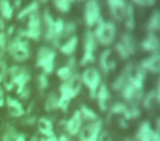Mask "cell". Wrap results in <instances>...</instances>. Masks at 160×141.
I'll list each match as a JSON object with an SVG mask.
<instances>
[{
  "label": "cell",
  "mask_w": 160,
  "mask_h": 141,
  "mask_svg": "<svg viewBox=\"0 0 160 141\" xmlns=\"http://www.w3.org/2000/svg\"><path fill=\"white\" fill-rule=\"evenodd\" d=\"M81 79L79 74H75L67 81H64L59 86V96H58V108L66 112L68 109L69 101L75 98L81 88Z\"/></svg>",
  "instance_id": "obj_1"
},
{
  "label": "cell",
  "mask_w": 160,
  "mask_h": 141,
  "mask_svg": "<svg viewBox=\"0 0 160 141\" xmlns=\"http://www.w3.org/2000/svg\"><path fill=\"white\" fill-rule=\"evenodd\" d=\"M27 39L24 31L19 32L18 35L14 36L8 44V52L10 56L17 62H24L30 57V50L28 46Z\"/></svg>",
  "instance_id": "obj_2"
},
{
  "label": "cell",
  "mask_w": 160,
  "mask_h": 141,
  "mask_svg": "<svg viewBox=\"0 0 160 141\" xmlns=\"http://www.w3.org/2000/svg\"><path fill=\"white\" fill-rule=\"evenodd\" d=\"M6 77H8V81L5 82L7 89H11L13 86H17L19 94L21 90L27 87V84L29 83L30 79H31V75L25 68L18 66V65H13L7 69Z\"/></svg>",
  "instance_id": "obj_3"
},
{
  "label": "cell",
  "mask_w": 160,
  "mask_h": 141,
  "mask_svg": "<svg viewBox=\"0 0 160 141\" xmlns=\"http://www.w3.org/2000/svg\"><path fill=\"white\" fill-rule=\"evenodd\" d=\"M56 52L47 46L40 47L36 55V66L43 69L44 74H51L55 66Z\"/></svg>",
  "instance_id": "obj_4"
},
{
  "label": "cell",
  "mask_w": 160,
  "mask_h": 141,
  "mask_svg": "<svg viewBox=\"0 0 160 141\" xmlns=\"http://www.w3.org/2000/svg\"><path fill=\"white\" fill-rule=\"evenodd\" d=\"M115 25L113 22H104L102 20L100 23H98V27L93 34L96 40L102 45H110L115 39Z\"/></svg>",
  "instance_id": "obj_5"
},
{
  "label": "cell",
  "mask_w": 160,
  "mask_h": 141,
  "mask_svg": "<svg viewBox=\"0 0 160 141\" xmlns=\"http://www.w3.org/2000/svg\"><path fill=\"white\" fill-rule=\"evenodd\" d=\"M97 46V40L92 31L88 30L83 39V55L80 60V66H86L94 62V50Z\"/></svg>",
  "instance_id": "obj_6"
},
{
  "label": "cell",
  "mask_w": 160,
  "mask_h": 141,
  "mask_svg": "<svg viewBox=\"0 0 160 141\" xmlns=\"http://www.w3.org/2000/svg\"><path fill=\"white\" fill-rule=\"evenodd\" d=\"M102 21L101 9L98 0H88L85 5V23L91 28Z\"/></svg>",
  "instance_id": "obj_7"
},
{
  "label": "cell",
  "mask_w": 160,
  "mask_h": 141,
  "mask_svg": "<svg viewBox=\"0 0 160 141\" xmlns=\"http://www.w3.org/2000/svg\"><path fill=\"white\" fill-rule=\"evenodd\" d=\"M80 79H81V83H83L89 88L90 97H91V98H96L97 90H98V87L101 82L100 73H99L96 68L91 67V68L85 69L82 75L80 76Z\"/></svg>",
  "instance_id": "obj_8"
},
{
  "label": "cell",
  "mask_w": 160,
  "mask_h": 141,
  "mask_svg": "<svg viewBox=\"0 0 160 141\" xmlns=\"http://www.w3.org/2000/svg\"><path fill=\"white\" fill-rule=\"evenodd\" d=\"M102 130V121L97 119L82 127L78 132L80 141H97Z\"/></svg>",
  "instance_id": "obj_9"
},
{
  "label": "cell",
  "mask_w": 160,
  "mask_h": 141,
  "mask_svg": "<svg viewBox=\"0 0 160 141\" xmlns=\"http://www.w3.org/2000/svg\"><path fill=\"white\" fill-rule=\"evenodd\" d=\"M41 31H42V22H41V16L38 11L33 12L29 16L28 21V28L25 32V35L28 39H31L34 41H38L41 38Z\"/></svg>",
  "instance_id": "obj_10"
},
{
  "label": "cell",
  "mask_w": 160,
  "mask_h": 141,
  "mask_svg": "<svg viewBox=\"0 0 160 141\" xmlns=\"http://www.w3.org/2000/svg\"><path fill=\"white\" fill-rule=\"evenodd\" d=\"M107 3L109 5L111 17L115 21L121 22L125 17L127 3L125 0H107Z\"/></svg>",
  "instance_id": "obj_11"
},
{
  "label": "cell",
  "mask_w": 160,
  "mask_h": 141,
  "mask_svg": "<svg viewBox=\"0 0 160 141\" xmlns=\"http://www.w3.org/2000/svg\"><path fill=\"white\" fill-rule=\"evenodd\" d=\"M140 68L145 72L158 74L160 72V55L159 53H152L147 58H144L140 63Z\"/></svg>",
  "instance_id": "obj_12"
},
{
  "label": "cell",
  "mask_w": 160,
  "mask_h": 141,
  "mask_svg": "<svg viewBox=\"0 0 160 141\" xmlns=\"http://www.w3.org/2000/svg\"><path fill=\"white\" fill-rule=\"evenodd\" d=\"M64 123H65V129H66V131L70 136L78 134L79 130L81 129V126H82V118H81V115H80L79 110L75 111V114Z\"/></svg>",
  "instance_id": "obj_13"
},
{
  "label": "cell",
  "mask_w": 160,
  "mask_h": 141,
  "mask_svg": "<svg viewBox=\"0 0 160 141\" xmlns=\"http://www.w3.org/2000/svg\"><path fill=\"white\" fill-rule=\"evenodd\" d=\"M155 130L150 127V123L148 121H144L139 126L135 137L132 141H153Z\"/></svg>",
  "instance_id": "obj_14"
},
{
  "label": "cell",
  "mask_w": 160,
  "mask_h": 141,
  "mask_svg": "<svg viewBox=\"0 0 160 141\" xmlns=\"http://www.w3.org/2000/svg\"><path fill=\"white\" fill-rule=\"evenodd\" d=\"M122 97L128 103H133V105H136L138 100H140L142 96V90H138L131 85L129 83H126V85L121 89Z\"/></svg>",
  "instance_id": "obj_15"
},
{
  "label": "cell",
  "mask_w": 160,
  "mask_h": 141,
  "mask_svg": "<svg viewBox=\"0 0 160 141\" xmlns=\"http://www.w3.org/2000/svg\"><path fill=\"white\" fill-rule=\"evenodd\" d=\"M140 46L145 52H152V53H158L159 50V38L155 33H148L147 36L142 41Z\"/></svg>",
  "instance_id": "obj_16"
},
{
  "label": "cell",
  "mask_w": 160,
  "mask_h": 141,
  "mask_svg": "<svg viewBox=\"0 0 160 141\" xmlns=\"http://www.w3.org/2000/svg\"><path fill=\"white\" fill-rule=\"evenodd\" d=\"M6 106H7L8 112L11 117L18 118L24 115V109L22 107V104L18 101L17 99H13L11 97H8L6 99Z\"/></svg>",
  "instance_id": "obj_17"
},
{
  "label": "cell",
  "mask_w": 160,
  "mask_h": 141,
  "mask_svg": "<svg viewBox=\"0 0 160 141\" xmlns=\"http://www.w3.org/2000/svg\"><path fill=\"white\" fill-rule=\"evenodd\" d=\"M96 97L98 99V105L101 111H107L108 103L110 100V93L104 84H102V85H100V87H98Z\"/></svg>",
  "instance_id": "obj_18"
},
{
  "label": "cell",
  "mask_w": 160,
  "mask_h": 141,
  "mask_svg": "<svg viewBox=\"0 0 160 141\" xmlns=\"http://www.w3.org/2000/svg\"><path fill=\"white\" fill-rule=\"evenodd\" d=\"M75 69H76V66H75V58L71 57L69 58L68 63H67V65H65V66L60 67L59 69H58L57 72H56V74H57V76L59 77L60 79H62V82L64 81H67V79H70L72 75H75Z\"/></svg>",
  "instance_id": "obj_19"
},
{
  "label": "cell",
  "mask_w": 160,
  "mask_h": 141,
  "mask_svg": "<svg viewBox=\"0 0 160 141\" xmlns=\"http://www.w3.org/2000/svg\"><path fill=\"white\" fill-rule=\"evenodd\" d=\"M43 20H44V25H45V33L44 38L46 41H51L53 38V31H54V20L53 16L51 14L49 10H45L43 14Z\"/></svg>",
  "instance_id": "obj_20"
},
{
  "label": "cell",
  "mask_w": 160,
  "mask_h": 141,
  "mask_svg": "<svg viewBox=\"0 0 160 141\" xmlns=\"http://www.w3.org/2000/svg\"><path fill=\"white\" fill-rule=\"evenodd\" d=\"M111 56V50H104V51L101 53L100 57H99V64L100 67L104 73H108L110 69L114 68L115 67V63L113 61H110L109 57Z\"/></svg>",
  "instance_id": "obj_21"
},
{
  "label": "cell",
  "mask_w": 160,
  "mask_h": 141,
  "mask_svg": "<svg viewBox=\"0 0 160 141\" xmlns=\"http://www.w3.org/2000/svg\"><path fill=\"white\" fill-rule=\"evenodd\" d=\"M77 44H78V36L72 35V36H70L64 44L60 45L59 50L65 55H71V54L76 51V49H77Z\"/></svg>",
  "instance_id": "obj_22"
},
{
  "label": "cell",
  "mask_w": 160,
  "mask_h": 141,
  "mask_svg": "<svg viewBox=\"0 0 160 141\" xmlns=\"http://www.w3.org/2000/svg\"><path fill=\"white\" fill-rule=\"evenodd\" d=\"M65 22L62 19H57L54 22V31H53V38H52V43L56 46H59V40L62 39V30H64Z\"/></svg>",
  "instance_id": "obj_23"
},
{
  "label": "cell",
  "mask_w": 160,
  "mask_h": 141,
  "mask_svg": "<svg viewBox=\"0 0 160 141\" xmlns=\"http://www.w3.org/2000/svg\"><path fill=\"white\" fill-rule=\"evenodd\" d=\"M160 29V12L156 9L149 17V20L147 22V31L149 33H155Z\"/></svg>",
  "instance_id": "obj_24"
},
{
  "label": "cell",
  "mask_w": 160,
  "mask_h": 141,
  "mask_svg": "<svg viewBox=\"0 0 160 141\" xmlns=\"http://www.w3.org/2000/svg\"><path fill=\"white\" fill-rule=\"evenodd\" d=\"M38 129L42 134H44L45 137H51L54 136L53 132V125H52L51 120L47 118H40L38 121Z\"/></svg>",
  "instance_id": "obj_25"
},
{
  "label": "cell",
  "mask_w": 160,
  "mask_h": 141,
  "mask_svg": "<svg viewBox=\"0 0 160 141\" xmlns=\"http://www.w3.org/2000/svg\"><path fill=\"white\" fill-rule=\"evenodd\" d=\"M120 43L127 50V52L129 53V55L135 53L136 51V45H135V40L133 39V36L129 33H124L121 36Z\"/></svg>",
  "instance_id": "obj_26"
},
{
  "label": "cell",
  "mask_w": 160,
  "mask_h": 141,
  "mask_svg": "<svg viewBox=\"0 0 160 141\" xmlns=\"http://www.w3.org/2000/svg\"><path fill=\"white\" fill-rule=\"evenodd\" d=\"M113 115H122L125 119H129L128 107H126V106L122 103L114 104V105L110 108V114H109V117H108V120H110V118H111Z\"/></svg>",
  "instance_id": "obj_27"
},
{
  "label": "cell",
  "mask_w": 160,
  "mask_h": 141,
  "mask_svg": "<svg viewBox=\"0 0 160 141\" xmlns=\"http://www.w3.org/2000/svg\"><path fill=\"white\" fill-rule=\"evenodd\" d=\"M125 28L128 31H132L135 28V14H134V8L132 5L127 3L126 11H125Z\"/></svg>",
  "instance_id": "obj_28"
},
{
  "label": "cell",
  "mask_w": 160,
  "mask_h": 141,
  "mask_svg": "<svg viewBox=\"0 0 160 141\" xmlns=\"http://www.w3.org/2000/svg\"><path fill=\"white\" fill-rule=\"evenodd\" d=\"M38 10V0H33L29 6L24 7L23 9H21V11L18 14V19L19 20H22V19L29 17L30 14H32L33 12H36Z\"/></svg>",
  "instance_id": "obj_29"
},
{
  "label": "cell",
  "mask_w": 160,
  "mask_h": 141,
  "mask_svg": "<svg viewBox=\"0 0 160 141\" xmlns=\"http://www.w3.org/2000/svg\"><path fill=\"white\" fill-rule=\"evenodd\" d=\"M0 14L7 20H10L13 14V8L9 0H0Z\"/></svg>",
  "instance_id": "obj_30"
},
{
  "label": "cell",
  "mask_w": 160,
  "mask_h": 141,
  "mask_svg": "<svg viewBox=\"0 0 160 141\" xmlns=\"http://www.w3.org/2000/svg\"><path fill=\"white\" fill-rule=\"evenodd\" d=\"M126 83H127V65L124 67L123 72L118 75V79L113 82V84H112V88H113L114 90H120L121 92V89L126 85Z\"/></svg>",
  "instance_id": "obj_31"
},
{
  "label": "cell",
  "mask_w": 160,
  "mask_h": 141,
  "mask_svg": "<svg viewBox=\"0 0 160 141\" xmlns=\"http://www.w3.org/2000/svg\"><path fill=\"white\" fill-rule=\"evenodd\" d=\"M58 108V96L56 93L52 92L48 94L46 100H45V110L46 111H53Z\"/></svg>",
  "instance_id": "obj_32"
},
{
  "label": "cell",
  "mask_w": 160,
  "mask_h": 141,
  "mask_svg": "<svg viewBox=\"0 0 160 141\" xmlns=\"http://www.w3.org/2000/svg\"><path fill=\"white\" fill-rule=\"evenodd\" d=\"M79 112H80V115H81V118L85 119V120H87V121H90V122L99 119L98 116L96 115V112H94L92 109H90V108H88L86 105L81 106Z\"/></svg>",
  "instance_id": "obj_33"
},
{
  "label": "cell",
  "mask_w": 160,
  "mask_h": 141,
  "mask_svg": "<svg viewBox=\"0 0 160 141\" xmlns=\"http://www.w3.org/2000/svg\"><path fill=\"white\" fill-rule=\"evenodd\" d=\"M2 141H25L23 134L18 133L14 130H8L2 137Z\"/></svg>",
  "instance_id": "obj_34"
},
{
  "label": "cell",
  "mask_w": 160,
  "mask_h": 141,
  "mask_svg": "<svg viewBox=\"0 0 160 141\" xmlns=\"http://www.w3.org/2000/svg\"><path fill=\"white\" fill-rule=\"evenodd\" d=\"M54 6L58 11L62 12V14H67L70 9V1L69 0H53Z\"/></svg>",
  "instance_id": "obj_35"
},
{
  "label": "cell",
  "mask_w": 160,
  "mask_h": 141,
  "mask_svg": "<svg viewBox=\"0 0 160 141\" xmlns=\"http://www.w3.org/2000/svg\"><path fill=\"white\" fill-rule=\"evenodd\" d=\"M76 30H77V27H76V24L73 22H68V23H65L64 25V30H62V38L64 36V38H66V36H72L75 35V32Z\"/></svg>",
  "instance_id": "obj_36"
},
{
  "label": "cell",
  "mask_w": 160,
  "mask_h": 141,
  "mask_svg": "<svg viewBox=\"0 0 160 141\" xmlns=\"http://www.w3.org/2000/svg\"><path fill=\"white\" fill-rule=\"evenodd\" d=\"M7 50V33L3 31L0 32V58L2 57Z\"/></svg>",
  "instance_id": "obj_37"
},
{
  "label": "cell",
  "mask_w": 160,
  "mask_h": 141,
  "mask_svg": "<svg viewBox=\"0 0 160 141\" xmlns=\"http://www.w3.org/2000/svg\"><path fill=\"white\" fill-rule=\"evenodd\" d=\"M115 50L118 51V55L121 56V58H123V60H127V58L129 57V53L127 52V50L125 49L124 46H123L122 44H121L120 42L118 43H116V45H115Z\"/></svg>",
  "instance_id": "obj_38"
},
{
  "label": "cell",
  "mask_w": 160,
  "mask_h": 141,
  "mask_svg": "<svg viewBox=\"0 0 160 141\" xmlns=\"http://www.w3.org/2000/svg\"><path fill=\"white\" fill-rule=\"evenodd\" d=\"M38 88H40L41 90H44L47 88V86H48V81H47V76L46 74H41L40 76H38Z\"/></svg>",
  "instance_id": "obj_39"
},
{
  "label": "cell",
  "mask_w": 160,
  "mask_h": 141,
  "mask_svg": "<svg viewBox=\"0 0 160 141\" xmlns=\"http://www.w3.org/2000/svg\"><path fill=\"white\" fill-rule=\"evenodd\" d=\"M132 3L140 7H151L156 3V0H132Z\"/></svg>",
  "instance_id": "obj_40"
},
{
  "label": "cell",
  "mask_w": 160,
  "mask_h": 141,
  "mask_svg": "<svg viewBox=\"0 0 160 141\" xmlns=\"http://www.w3.org/2000/svg\"><path fill=\"white\" fill-rule=\"evenodd\" d=\"M140 115V110L137 105H132L128 107V116L129 118H138Z\"/></svg>",
  "instance_id": "obj_41"
},
{
  "label": "cell",
  "mask_w": 160,
  "mask_h": 141,
  "mask_svg": "<svg viewBox=\"0 0 160 141\" xmlns=\"http://www.w3.org/2000/svg\"><path fill=\"white\" fill-rule=\"evenodd\" d=\"M7 64L3 61H0V83L2 81H5L6 75H7Z\"/></svg>",
  "instance_id": "obj_42"
},
{
  "label": "cell",
  "mask_w": 160,
  "mask_h": 141,
  "mask_svg": "<svg viewBox=\"0 0 160 141\" xmlns=\"http://www.w3.org/2000/svg\"><path fill=\"white\" fill-rule=\"evenodd\" d=\"M97 141H112V140H111V137H110V134L108 133V132H101Z\"/></svg>",
  "instance_id": "obj_43"
},
{
  "label": "cell",
  "mask_w": 160,
  "mask_h": 141,
  "mask_svg": "<svg viewBox=\"0 0 160 141\" xmlns=\"http://www.w3.org/2000/svg\"><path fill=\"white\" fill-rule=\"evenodd\" d=\"M5 105V93H3L2 87L0 86V107Z\"/></svg>",
  "instance_id": "obj_44"
},
{
  "label": "cell",
  "mask_w": 160,
  "mask_h": 141,
  "mask_svg": "<svg viewBox=\"0 0 160 141\" xmlns=\"http://www.w3.org/2000/svg\"><path fill=\"white\" fill-rule=\"evenodd\" d=\"M40 141H57V138H56V136L54 134V136H51V137H45L44 139H41Z\"/></svg>",
  "instance_id": "obj_45"
},
{
  "label": "cell",
  "mask_w": 160,
  "mask_h": 141,
  "mask_svg": "<svg viewBox=\"0 0 160 141\" xmlns=\"http://www.w3.org/2000/svg\"><path fill=\"white\" fill-rule=\"evenodd\" d=\"M36 121V119H35V117H32V118H27L24 120V122L27 123V125H33L34 122Z\"/></svg>",
  "instance_id": "obj_46"
},
{
  "label": "cell",
  "mask_w": 160,
  "mask_h": 141,
  "mask_svg": "<svg viewBox=\"0 0 160 141\" xmlns=\"http://www.w3.org/2000/svg\"><path fill=\"white\" fill-rule=\"evenodd\" d=\"M57 141H71V140L68 138V137H67V136H65V134H64V136H62L59 139H57Z\"/></svg>",
  "instance_id": "obj_47"
},
{
  "label": "cell",
  "mask_w": 160,
  "mask_h": 141,
  "mask_svg": "<svg viewBox=\"0 0 160 141\" xmlns=\"http://www.w3.org/2000/svg\"><path fill=\"white\" fill-rule=\"evenodd\" d=\"M0 30L3 31V21L1 20V19H0Z\"/></svg>",
  "instance_id": "obj_48"
},
{
  "label": "cell",
  "mask_w": 160,
  "mask_h": 141,
  "mask_svg": "<svg viewBox=\"0 0 160 141\" xmlns=\"http://www.w3.org/2000/svg\"><path fill=\"white\" fill-rule=\"evenodd\" d=\"M31 141H40V140H38V137H33V138L31 139Z\"/></svg>",
  "instance_id": "obj_49"
},
{
  "label": "cell",
  "mask_w": 160,
  "mask_h": 141,
  "mask_svg": "<svg viewBox=\"0 0 160 141\" xmlns=\"http://www.w3.org/2000/svg\"><path fill=\"white\" fill-rule=\"evenodd\" d=\"M40 1V3H47L48 0H38V3Z\"/></svg>",
  "instance_id": "obj_50"
},
{
  "label": "cell",
  "mask_w": 160,
  "mask_h": 141,
  "mask_svg": "<svg viewBox=\"0 0 160 141\" xmlns=\"http://www.w3.org/2000/svg\"><path fill=\"white\" fill-rule=\"evenodd\" d=\"M69 1H70V3H73V1H82V0H69Z\"/></svg>",
  "instance_id": "obj_51"
}]
</instances>
